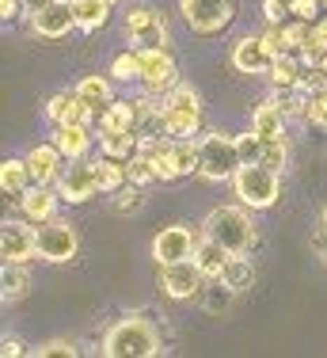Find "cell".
<instances>
[{
    "instance_id": "obj_1",
    "label": "cell",
    "mask_w": 327,
    "mask_h": 358,
    "mask_svg": "<svg viewBox=\"0 0 327 358\" xmlns=\"http://www.w3.org/2000/svg\"><path fill=\"white\" fill-rule=\"evenodd\" d=\"M202 233L213 236V241H217L221 248H228L232 255H252V248L259 244V225H255L252 210H247L244 202L210 210L202 221Z\"/></svg>"
},
{
    "instance_id": "obj_2",
    "label": "cell",
    "mask_w": 327,
    "mask_h": 358,
    "mask_svg": "<svg viewBox=\"0 0 327 358\" xmlns=\"http://www.w3.org/2000/svg\"><path fill=\"white\" fill-rule=\"evenodd\" d=\"M160 351H164V336L149 317H122L103 336V355L107 358H157Z\"/></svg>"
},
{
    "instance_id": "obj_3",
    "label": "cell",
    "mask_w": 327,
    "mask_h": 358,
    "mask_svg": "<svg viewBox=\"0 0 327 358\" xmlns=\"http://www.w3.org/2000/svg\"><path fill=\"white\" fill-rule=\"evenodd\" d=\"M160 122L168 138H194L202 130V96L191 84H175L168 96H160Z\"/></svg>"
},
{
    "instance_id": "obj_4",
    "label": "cell",
    "mask_w": 327,
    "mask_h": 358,
    "mask_svg": "<svg viewBox=\"0 0 327 358\" xmlns=\"http://www.w3.org/2000/svg\"><path fill=\"white\" fill-rule=\"evenodd\" d=\"M232 194L247 210H270L282 199V172L259 164V160L255 164H240V172L232 176Z\"/></svg>"
},
{
    "instance_id": "obj_5",
    "label": "cell",
    "mask_w": 327,
    "mask_h": 358,
    "mask_svg": "<svg viewBox=\"0 0 327 358\" xmlns=\"http://www.w3.org/2000/svg\"><path fill=\"white\" fill-rule=\"evenodd\" d=\"M240 149H236V138H228V134H202L198 138V176L205 179V183H232V176L240 172Z\"/></svg>"
},
{
    "instance_id": "obj_6",
    "label": "cell",
    "mask_w": 327,
    "mask_h": 358,
    "mask_svg": "<svg viewBox=\"0 0 327 358\" xmlns=\"http://www.w3.org/2000/svg\"><path fill=\"white\" fill-rule=\"evenodd\" d=\"M57 194H61V202H68V206H80V202L96 199V194H103L99 187V160H68L65 172L57 176Z\"/></svg>"
},
{
    "instance_id": "obj_7",
    "label": "cell",
    "mask_w": 327,
    "mask_h": 358,
    "mask_svg": "<svg viewBox=\"0 0 327 358\" xmlns=\"http://www.w3.org/2000/svg\"><path fill=\"white\" fill-rule=\"evenodd\" d=\"M179 12L194 35H221L236 20V0H179Z\"/></svg>"
},
{
    "instance_id": "obj_8",
    "label": "cell",
    "mask_w": 327,
    "mask_h": 358,
    "mask_svg": "<svg viewBox=\"0 0 327 358\" xmlns=\"http://www.w3.org/2000/svg\"><path fill=\"white\" fill-rule=\"evenodd\" d=\"M122 38L130 42L133 50H152V46H168V23L157 8L149 4H133L126 12V23H122Z\"/></svg>"
},
{
    "instance_id": "obj_9",
    "label": "cell",
    "mask_w": 327,
    "mask_h": 358,
    "mask_svg": "<svg viewBox=\"0 0 327 358\" xmlns=\"http://www.w3.org/2000/svg\"><path fill=\"white\" fill-rule=\"evenodd\" d=\"M76 252H80V236H76L73 221H65V217L38 221V259H46V263H73Z\"/></svg>"
},
{
    "instance_id": "obj_10",
    "label": "cell",
    "mask_w": 327,
    "mask_h": 358,
    "mask_svg": "<svg viewBox=\"0 0 327 358\" xmlns=\"http://www.w3.org/2000/svg\"><path fill=\"white\" fill-rule=\"evenodd\" d=\"M0 255H4V263L38 259V225H34L31 217H4V229H0Z\"/></svg>"
},
{
    "instance_id": "obj_11",
    "label": "cell",
    "mask_w": 327,
    "mask_h": 358,
    "mask_svg": "<svg viewBox=\"0 0 327 358\" xmlns=\"http://www.w3.org/2000/svg\"><path fill=\"white\" fill-rule=\"evenodd\" d=\"M175 84H179V65L168 54V46L141 50V88L152 92V96H168Z\"/></svg>"
},
{
    "instance_id": "obj_12",
    "label": "cell",
    "mask_w": 327,
    "mask_h": 358,
    "mask_svg": "<svg viewBox=\"0 0 327 358\" xmlns=\"http://www.w3.org/2000/svg\"><path fill=\"white\" fill-rule=\"evenodd\" d=\"M160 286H164V294L175 297V301H198V294H202V286H205V275L198 271L194 259L164 263L160 267Z\"/></svg>"
},
{
    "instance_id": "obj_13",
    "label": "cell",
    "mask_w": 327,
    "mask_h": 358,
    "mask_svg": "<svg viewBox=\"0 0 327 358\" xmlns=\"http://www.w3.org/2000/svg\"><path fill=\"white\" fill-rule=\"evenodd\" d=\"M198 248V233L191 225H168L157 233V241H152V259L160 263H179V259H191Z\"/></svg>"
},
{
    "instance_id": "obj_14",
    "label": "cell",
    "mask_w": 327,
    "mask_h": 358,
    "mask_svg": "<svg viewBox=\"0 0 327 358\" xmlns=\"http://www.w3.org/2000/svg\"><path fill=\"white\" fill-rule=\"evenodd\" d=\"M232 69L247 73V76H259L274 69V54L266 50L263 35H244L232 42Z\"/></svg>"
},
{
    "instance_id": "obj_15",
    "label": "cell",
    "mask_w": 327,
    "mask_h": 358,
    "mask_svg": "<svg viewBox=\"0 0 327 358\" xmlns=\"http://www.w3.org/2000/svg\"><path fill=\"white\" fill-rule=\"evenodd\" d=\"M46 118H50L54 126H68V122L92 126L99 115H96L88 103H84V99L76 96V88H73V92H54V96L46 99Z\"/></svg>"
},
{
    "instance_id": "obj_16",
    "label": "cell",
    "mask_w": 327,
    "mask_h": 358,
    "mask_svg": "<svg viewBox=\"0 0 327 358\" xmlns=\"http://www.w3.org/2000/svg\"><path fill=\"white\" fill-rule=\"evenodd\" d=\"M27 23H31V31L38 38H65V35H73V31H76V12H73L68 0H57V4L46 8V12L31 15Z\"/></svg>"
},
{
    "instance_id": "obj_17",
    "label": "cell",
    "mask_w": 327,
    "mask_h": 358,
    "mask_svg": "<svg viewBox=\"0 0 327 358\" xmlns=\"http://www.w3.org/2000/svg\"><path fill=\"white\" fill-rule=\"evenodd\" d=\"M27 168H31V183H57V176L65 172V152L54 141H42L27 149Z\"/></svg>"
},
{
    "instance_id": "obj_18",
    "label": "cell",
    "mask_w": 327,
    "mask_h": 358,
    "mask_svg": "<svg viewBox=\"0 0 327 358\" xmlns=\"http://www.w3.org/2000/svg\"><path fill=\"white\" fill-rule=\"evenodd\" d=\"M15 202H20V214H23V217H31L34 225H38V221L57 217V202H61V194H57V187H54V183H31Z\"/></svg>"
},
{
    "instance_id": "obj_19",
    "label": "cell",
    "mask_w": 327,
    "mask_h": 358,
    "mask_svg": "<svg viewBox=\"0 0 327 358\" xmlns=\"http://www.w3.org/2000/svg\"><path fill=\"white\" fill-rule=\"evenodd\" d=\"M286 107L278 103V96L263 99L259 107L252 110V130L259 134L263 141H274V138H286Z\"/></svg>"
},
{
    "instance_id": "obj_20",
    "label": "cell",
    "mask_w": 327,
    "mask_h": 358,
    "mask_svg": "<svg viewBox=\"0 0 327 358\" xmlns=\"http://www.w3.org/2000/svg\"><path fill=\"white\" fill-rule=\"evenodd\" d=\"M236 289H232L221 275H213V278H205V286H202V294H198V305H202L210 317H228L232 313V301H236Z\"/></svg>"
},
{
    "instance_id": "obj_21",
    "label": "cell",
    "mask_w": 327,
    "mask_h": 358,
    "mask_svg": "<svg viewBox=\"0 0 327 358\" xmlns=\"http://www.w3.org/2000/svg\"><path fill=\"white\" fill-rule=\"evenodd\" d=\"M54 145L65 152V160H80L92 149V126L84 122H68V126H54Z\"/></svg>"
},
{
    "instance_id": "obj_22",
    "label": "cell",
    "mask_w": 327,
    "mask_h": 358,
    "mask_svg": "<svg viewBox=\"0 0 327 358\" xmlns=\"http://www.w3.org/2000/svg\"><path fill=\"white\" fill-rule=\"evenodd\" d=\"M110 80H115V76H103V73L80 76V80H76V96L96 110V115H103V110L115 103V88H110Z\"/></svg>"
},
{
    "instance_id": "obj_23",
    "label": "cell",
    "mask_w": 327,
    "mask_h": 358,
    "mask_svg": "<svg viewBox=\"0 0 327 358\" xmlns=\"http://www.w3.org/2000/svg\"><path fill=\"white\" fill-rule=\"evenodd\" d=\"M141 149V130H99V152L115 160H130Z\"/></svg>"
},
{
    "instance_id": "obj_24",
    "label": "cell",
    "mask_w": 327,
    "mask_h": 358,
    "mask_svg": "<svg viewBox=\"0 0 327 358\" xmlns=\"http://www.w3.org/2000/svg\"><path fill=\"white\" fill-rule=\"evenodd\" d=\"M228 248H221L217 241H213V236H198V248H194V255L191 259L198 263V271H202L205 278H213V275H221V271H225V263H228Z\"/></svg>"
},
{
    "instance_id": "obj_25",
    "label": "cell",
    "mask_w": 327,
    "mask_h": 358,
    "mask_svg": "<svg viewBox=\"0 0 327 358\" xmlns=\"http://www.w3.org/2000/svg\"><path fill=\"white\" fill-rule=\"evenodd\" d=\"M76 12V31H84V35H96L99 27H107L110 20V4L107 0H68Z\"/></svg>"
},
{
    "instance_id": "obj_26",
    "label": "cell",
    "mask_w": 327,
    "mask_h": 358,
    "mask_svg": "<svg viewBox=\"0 0 327 358\" xmlns=\"http://www.w3.org/2000/svg\"><path fill=\"white\" fill-rule=\"evenodd\" d=\"M96 130H141L133 99H115V103L96 118Z\"/></svg>"
},
{
    "instance_id": "obj_27",
    "label": "cell",
    "mask_w": 327,
    "mask_h": 358,
    "mask_svg": "<svg viewBox=\"0 0 327 358\" xmlns=\"http://www.w3.org/2000/svg\"><path fill=\"white\" fill-rule=\"evenodd\" d=\"M274 84V92H289V88H300V80H305V62H300L297 54H282L274 57V69L266 73Z\"/></svg>"
},
{
    "instance_id": "obj_28",
    "label": "cell",
    "mask_w": 327,
    "mask_h": 358,
    "mask_svg": "<svg viewBox=\"0 0 327 358\" xmlns=\"http://www.w3.org/2000/svg\"><path fill=\"white\" fill-rule=\"evenodd\" d=\"M31 187V168L23 157H8L4 164H0V191L8 194V199H20L23 191Z\"/></svg>"
},
{
    "instance_id": "obj_29",
    "label": "cell",
    "mask_w": 327,
    "mask_h": 358,
    "mask_svg": "<svg viewBox=\"0 0 327 358\" xmlns=\"http://www.w3.org/2000/svg\"><path fill=\"white\" fill-rule=\"evenodd\" d=\"M27 289H31L27 263H4V275H0V297H4V305H15L20 297H27Z\"/></svg>"
},
{
    "instance_id": "obj_30",
    "label": "cell",
    "mask_w": 327,
    "mask_h": 358,
    "mask_svg": "<svg viewBox=\"0 0 327 358\" xmlns=\"http://www.w3.org/2000/svg\"><path fill=\"white\" fill-rule=\"evenodd\" d=\"M221 278L236 289V294H247V289L255 286V263L247 259V255H228L225 271H221Z\"/></svg>"
},
{
    "instance_id": "obj_31",
    "label": "cell",
    "mask_w": 327,
    "mask_h": 358,
    "mask_svg": "<svg viewBox=\"0 0 327 358\" xmlns=\"http://www.w3.org/2000/svg\"><path fill=\"white\" fill-rule=\"evenodd\" d=\"M99 187H103V194H115V191H122L126 183H130V172H126V160H115V157H103L99 152Z\"/></svg>"
},
{
    "instance_id": "obj_32",
    "label": "cell",
    "mask_w": 327,
    "mask_h": 358,
    "mask_svg": "<svg viewBox=\"0 0 327 358\" xmlns=\"http://www.w3.org/2000/svg\"><path fill=\"white\" fill-rule=\"evenodd\" d=\"M110 76H115L118 84H141V50H122V54H115V62H110Z\"/></svg>"
},
{
    "instance_id": "obj_33",
    "label": "cell",
    "mask_w": 327,
    "mask_h": 358,
    "mask_svg": "<svg viewBox=\"0 0 327 358\" xmlns=\"http://www.w3.org/2000/svg\"><path fill=\"white\" fill-rule=\"evenodd\" d=\"M145 187H137V183H126L122 191H115L110 194V210L115 214H122V217H133V214H141L145 210Z\"/></svg>"
},
{
    "instance_id": "obj_34",
    "label": "cell",
    "mask_w": 327,
    "mask_h": 358,
    "mask_svg": "<svg viewBox=\"0 0 327 358\" xmlns=\"http://www.w3.org/2000/svg\"><path fill=\"white\" fill-rule=\"evenodd\" d=\"M126 172H130V183H137V187L157 183V168H152V160H149V152H145V149H137L133 157L126 160Z\"/></svg>"
},
{
    "instance_id": "obj_35",
    "label": "cell",
    "mask_w": 327,
    "mask_h": 358,
    "mask_svg": "<svg viewBox=\"0 0 327 358\" xmlns=\"http://www.w3.org/2000/svg\"><path fill=\"white\" fill-rule=\"evenodd\" d=\"M259 164L274 168V172H282V168L289 164V141L286 138H274V141H263V160Z\"/></svg>"
},
{
    "instance_id": "obj_36",
    "label": "cell",
    "mask_w": 327,
    "mask_h": 358,
    "mask_svg": "<svg viewBox=\"0 0 327 358\" xmlns=\"http://www.w3.org/2000/svg\"><path fill=\"white\" fill-rule=\"evenodd\" d=\"M282 31H286V42H289V54H300V50L312 42V23H305V20H289V23H282Z\"/></svg>"
},
{
    "instance_id": "obj_37",
    "label": "cell",
    "mask_w": 327,
    "mask_h": 358,
    "mask_svg": "<svg viewBox=\"0 0 327 358\" xmlns=\"http://www.w3.org/2000/svg\"><path fill=\"white\" fill-rule=\"evenodd\" d=\"M305 122L327 126V80L316 92H308V118H305Z\"/></svg>"
},
{
    "instance_id": "obj_38",
    "label": "cell",
    "mask_w": 327,
    "mask_h": 358,
    "mask_svg": "<svg viewBox=\"0 0 327 358\" xmlns=\"http://www.w3.org/2000/svg\"><path fill=\"white\" fill-rule=\"evenodd\" d=\"M263 20L282 27V23L293 20V0H263Z\"/></svg>"
},
{
    "instance_id": "obj_39",
    "label": "cell",
    "mask_w": 327,
    "mask_h": 358,
    "mask_svg": "<svg viewBox=\"0 0 327 358\" xmlns=\"http://www.w3.org/2000/svg\"><path fill=\"white\" fill-rule=\"evenodd\" d=\"M236 149H240V160H244V164H255V160H263V138H259L255 130L240 134V138H236Z\"/></svg>"
},
{
    "instance_id": "obj_40",
    "label": "cell",
    "mask_w": 327,
    "mask_h": 358,
    "mask_svg": "<svg viewBox=\"0 0 327 358\" xmlns=\"http://www.w3.org/2000/svg\"><path fill=\"white\" fill-rule=\"evenodd\" d=\"M34 355H38V358H54V355H68V358H73V355H80V347H76L73 339H46L42 347H34Z\"/></svg>"
},
{
    "instance_id": "obj_41",
    "label": "cell",
    "mask_w": 327,
    "mask_h": 358,
    "mask_svg": "<svg viewBox=\"0 0 327 358\" xmlns=\"http://www.w3.org/2000/svg\"><path fill=\"white\" fill-rule=\"evenodd\" d=\"M263 42H266V50H270L274 57L289 54V42H286V31H282V27H274V23H266V31H263Z\"/></svg>"
},
{
    "instance_id": "obj_42",
    "label": "cell",
    "mask_w": 327,
    "mask_h": 358,
    "mask_svg": "<svg viewBox=\"0 0 327 358\" xmlns=\"http://www.w3.org/2000/svg\"><path fill=\"white\" fill-rule=\"evenodd\" d=\"M293 20H305V23L324 20V0H293Z\"/></svg>"
},
{
    "instance_id": "obj_43",
    "label": "cell",
    "mask_w": 327,
    "mask_h": 358,
    "mask_svg": "<svg viewBox=\"0 0 327 358\" xmlns=\"http://www.w3.org/2000/svg\"><path fill=\"white\" fill-rule=\"evenodd\" d=\"M312 252L320 255V263L327 267V206L320 210V221H316V233H312Z\"/></svg>"
},
{
    "instance_id": "obj_44",
    "label": "cell",
    "mask_w": 327,
    "mask_h": 358,
    "mask_svg": "<svg viewBox=\"0 0 327 358\" xmlns=\"http://www.w3.org/2000/svg\"><path fill=\"white\" fill-rule=\"evenodd\" d=\"M23 15V0H0V20L4 23H15Z\"/></svg>"
},
{
    "instance_id": "obj_45",
    "label": "cell",
    "mask_w": 327,
    "mask_h": 358,
    "mask_svg": "<svg viewBox=\"0 0 327 358\" xmlns=\"http://www.w3.org/2000/svg\"><path fill=\"white\" fill-rule=\"evenodd\" d=\"M50 4H57V0H23V12H27V20H31V15L46 12Z\"/></svg>"
},
{
    "instance_id": "obj_46",
    "label": "cell",
    "mask_w": 327,
    "mask_h": 358,
    "mask_svg": "<svg viewBox=\"0 0 327 358\" xmlns=\"http://www.w3.org/2000/svg\"><path fill=\"white\" fill-rule=\"evenodd\" d=\"M0 355H8V358H15V355H23V343H20V339H12V336H8V339H4V343H0Z\"/></svg>"
},
{
    "instance_id": "obj_47",
    "label": "cell",
    "mask_w": 327,
    "mask_h": 358,
    "mask_svg": "<svg viewBox=\"0 0 327 358\" xmlns=\"http://www.w3.org/2000/svg\"><path fill=\"white\" fill-rule=\"evenodd\" d=\"M320 69H324V76H327V57H324V62H320Z\"/></svg>"
},
{
    "instance_id": "obj_48",
    "label": "cell",
    "mask_w": 327,
    "mask_h": 358,
    "mask_svg": "<svg viewBox=\"0 0 327 358\" xmlns=\"http://www.w3.org/2000/svg\"><path fill=\"white\" fill-rule=\"evenodd\" d=\"M107 4H118V0H107Z\"/></svg>"
},
{
    "instance_id": "obj_49",
    "label": "cell",
    "mask_w": 327,
    "mask_h": 358,
    "mask_svg": "<svg viewBox=\"0 0 327 358\" xmlns=\"http://www.w3.org/2000/svg\"><path fill=\"white\" fill-rule=\"evenodd\" d=\"M324 12H327V0H324Z\"/></svg>"
}]
</instances>
